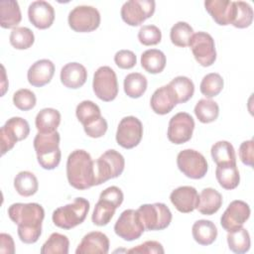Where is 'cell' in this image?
I'll list each match as a JSON object with an SVG mask.
<instances>
[{
    "label": "cell",
    "instance_id": "obj_44",
    "mask_svg": "<svg viewBox=\"0 0 254 254\" xmlns=\"http://www.w3.org/2000/svg\"><path fill=\"white\" fill-rule=\"evenodd\" d=\"M162 32L155 25H144L138 32V40L144 46H154L161 42Z\"/></svg>",
    "mask_w": 254,
    "mask_h": 254
},
{
    "label": "cell",
    "instance_id": "obj_21",
    "mask_svg": "<svg viewBox=\"0 0 254 254\" xmlns=\"http://www.w3.org/2000/svg\"><path fill=\"white\" fill-rule=\"evenodd\" d=\"M55 73V64L52 61L43 59L35 62L28 69L27 78L31 85L42 87L48 84Z\"/></svg>",
    "mask_w": 254,
    "mask_h": 254
},
{
    "label": "cell",
    "instance_id": "obj_40",
    "mask_svg": "<svg viewBox=\"0 0 254 254\" xmlns=\"http://www.w3.org/2000/svg\"><path fill=\"white\" fill-rule=\"evenodd\" d=\"M223 85L224 81L222 76L219 73L210 72L203 76L199 85V89L206 98L210 99L211 97H214L221 92Z\"/></svg>",
    "mask_w": 254,
    "mask_h": 254
},
{
    "label": "cell",
    "instance_id": "obj_13",
    "mask_svg": "<svg viewBox=\"0 0 254 254\" xmlns=\"http://www.w3.org/2000/svg\"><path fill=\"white\" fill-rule=\"evenodd\" d=\"M190 50L195 61L202 66H210L216 60V51L213 38L205 32L193 34L190 43Z\"/></svg>",
    "mask_w": 254,
    "mask_h": 254
},
{
    "label": "cell",
    "instance_id": "obj_51",
    "mask_svg": "<svg viewBox=\"0 0 254 254\" xmlns=\"http://www.w3.org/2000/svg\"><path fill=\"white\" fill-rule=\"evenodd\" d=\"M2 76H3V80H2V95L5 94V91L8 87V81L6 80V73H5V68L2 65Z\"/></svg>",
    "mask_w": 254,
    "mask_h": 254
},
{
    "label": "cell",
    "instance_id": "obj_19",
    "mask_svg": "<svg viewBox=\"0 0 254 254\" xmlns=\"http://www.w3.org/2000/svg\"><path fill=\"white\" fill-rule=\"evenodd\" d=\"M204 7L214 22L220 26L230 25L234 19V1L208 0L204 2Z\"/></svg>",
    "mask_w": 254,
    "mask_h": 254
},
{
    "label": "cell",
    "instance_id": "obj_10",
    "mask_svg": "<svg viewBox=\"0 0 254 254\" xmlns=\"http://www.w3.org/2000/svg\"><path fill=\"white\" fill-rule=\"evenodd\" d=\"M179 170L188 178L193 180L202 179L207 173V162L202 154L192 149L181 151L177 156Z\"/></svg>",
    "mask_w": 254,
    "mask_h": 254
},
{
    "label": "cell",
    "instance_id": "obj_26",
    "mask_svg": "<svg viewBox=\"0 0 254 254\" xmlns=\"http://www.w3.org/2000/svg\"><path fill=\"white\" fill-rule=\"evenodd\" d=\"M191 233L195 242L207 246L215 241L217 237V228L210 220L199 219L193 223Z\"/></svg>",
    "mask_w": 254,
    "mask_h": 254
},
{
    "label": "cell",
    "instance_id": "obj_22",
    "mask_svg": "<svg viewBox=\"0 0 254 254\" xmlns=\"http://www.w3.org/2000/svg\"><path fill=\"white\" fill-rule=\"evenodd\" d=\"M177 104V99L169 84L156 89L150 100L152 110L159 115L170 113Z\"/></svg>",
    "mask_w": 254,
    "mask_h": 254
},
{
    "label": "cell",
    "instance_id": "obj_8",
    "mask_svg": "<svg viewBox=\"0 0 254 254\" xmlns=\"http://www.w3.org/2000/svg\"><path fill=\"white\" fill-rule=\"evenodd\" d=\"M30 126L27 120L22 117H11L0 129L1 155L10 151L17 142L28 137Z\"/></svg>",
    "mask_w": 254,
    "mask_h": 254
},
{
    "label": "cell",
    "instance_id": "obj_1",
    "mask_svg": "<svg viewBox=\"0 0 254 254\" xmlns=\"http://www.w3.org/2000/svg\"><path fill=\"white\" fill-rule=\"evenodd\" d=\"M8 215L18 225V236L26 244L38 241L42 234V223L45 217L43 206L37 202H16L9 206Z\"/></svg>",
    "mask_w": 254,
    "mask_h": 254
},
{
    "label": "cell",
    "instance_id": "obj_50",
    "mask_svg": "<svg viewBox=\"0 0 254 254\" xmlns=\"http://www.w3.org/2000/svg\"><path fill=\"white\" fill-rule=\"evenodd\" d=\"M0 252L14 254L15 253V244L12 236L7 233L0 234Z\"/></svg>",
    "mask_w": 254,
    "mask_h": 254
},
{
    "label": "cell",
    "instance_id": "obj_11",
    "mask_svg": "<svg viewBox=\"0 0 254 254\" xmlns=\"http://www.w3.org/2000/svg\"><path fill=\"white\" fill-rule=\"evenodd\" d=\"M156 3L153 0H129L121 7V18L129 26H139L153 16Z\"/></svg>",
    "mask_w": 254,
    "mask_h": 254
},
{
    "label": "cell",
    "instance_id": "obj_33",
    "mask_svg": "<svg viewBox=\"0 0 254 254\" xmlns=\"http://www.w3.org/2000/svg\"><path fill=\"white\" fill-rule=\"evenodd\" d=\"M193 111L199 122L211 123L217 119L219 107L215 101L209 98H202L196 102Z\"/></svg>",
    "mask_w": 254,
    "mask_h": 254
},
{
    "label": "cell",
    "instance_id": "obj_15",
    "mask_svg": "<svg viewBox=\"0 0 254 254\" xmlns=\"http://www.w3.org/2000/svg\"><path fill=\"white\" fill-rule=\"evenodd\" d=\"M194 129V120L187 112L175 114L169 121L168 139L170 142L181 145L190 140Z\"/></svg>",
    "mask_w": 254,
    "mask_h": 254
},
{
    "label": "cell",
    "instance_id": "obj_48",
    "mask_svg": "<svg viewBox=\"0 0 254 254\" xmlns=\"http://www.w3.org/2000/svg\"><path fill=\"white\" fill-rule=\"evenodd\" d=\"M99 198H103L106 199L108 201H110L111 203H113L116 207H119L121 205V203L123 202L124 199V195L122 190L115 186H111L106 188L103 191H101Z\"/></svg>",
    "mask_w": 254,
    "mask_h": 254
},
{
    "label": "cell",
    "instance_id": "obj_18",
    "mask_svg": "<svg viewBox=\"0 0 254 254\" xmlns=\"http://www.w3.org/2000/svg\"><path fill=\"white\" fill-rule=\"evenodd\" d=\"M28 18L37 29L45 30L50 28L54 23L55 10L47 1H34L29 5Z\"/></svg>",
    "mask_w": 254,
    "mask_h": 254
},
{
    "label": "cell",
    "instance_id": "obj_3",
    "mask_svg": "<svg viewBox=\"0 0 254 254\" xmlns=\"http://www.w3.org/2000/svg\"><path fill=\"white\" fill-rule=\"evenodd\" d=\"M61 136L58 131L52 133H40L34 138V149L40 166L45 170L56 169L62 159L60 149Z\"/></svg>",
    "mask_w": 254,
    "mask_h": 254
},
{
    "label": "cell",
    "instance_id": "obj_7",
    "mask_svg": "<svg viewBox=\"0 0 254 254\" xmlns=\"http://www.w3.org/2000/svg\"><path fill=\"white\" fill-rule=\"evenodd\" d=\"M92 88L100 100L105 102L114 100L118 94V81L115 71L107 65L98 67L93 75Z\"/></svg>",
    "mask_w": 254,
    "mask_h": 254
},
{
    "label": "cell",
    "instance_id": "obj_39",
    "mask_svg": "<svg viewBox=\"0 0 254 254\" xmlns=\"http://www.w3.org/2000/svg\"><path fill=\"white\" fill-rule=\"evenodd\" d=\"M75 115L78 121L83 125L86 126L93 121L97 120L101 117V111L97 104L90 100H83L81 101L75 109Z\"/></svg>",
    "mask_w": 254,
    "mask_h": 254
},
{
    "label": "cell",
    "instance_id": "obj_34",
    "mask_svg": "<svg viewBox=\"0 0 254 254\" xmlns=\"http://www.w3.org/2000/svg\"><path fill=\"white\" fill-rule=\"evenodd\" d=\"M211 158L216 165L236 163L235 150L228 141H218L214 143L210 150Z\"/></svg>",
    "mask_w": 254,
    "mask_h": 254
},
{
    "label": "cell",
    "instance_id": "obj_36",
    "mask_svg": "<svg viewBox=\"0 0 254 254\" xmlns=\"http://www.w3.org/2000/svg\"><path fill=\"white\" fill-rule=\"evenodd\" d=\"M227 243L229 249L237 254L246 253L250 249L251 241L249 232L241 227L237 230L230 231L227 234Z\"/></svg>",
    "mask_w": 254,
    "mask_h": 254
},
{
    "label": "cell",
    "instance_id": "obj_41",
    "mask_svg": "<svg viewBox=\"0 0 254 254\" xmlns=\"http://www.w3.org/2000/svg\"><path fill=\"white\" fill-rule=\"evenodd\" d=\"M10 44L17 50H27L31 48L35 42V36L32 30L27 27H17L12 30Z\"/></svg>",
    "mask_w": 254,
    "mask_h": 254
},
{
    "label": "cell",
    "instance_id": "obj_46",
    "mask_svg": "<svg viewBox=\"0 0 254 254\" xmlns=\"http://www.w3.org/2000/svg\"><path fill=\"white\" fill-rule=\"evenodd\" d=\"M127 252L133 254H163L165 250L160 242L149 240L129 249Z\"/></svg>",
    "mask_w": 254,
    "mask_h": 254
},
{
    "label": "cell",
    "instance_id": "obj_23",
    "mask_svg": "<svg viewBox=\"0 0 254 254\" xmlns=\"http://www.w3.org/2000/svg\"><path fill=\"white\" fill-rule=\"evenodd\" d=\"M86 79V68L79 63H68L61 69V81L67 88L77 89L85 83Z\"/></svg>",
    "mask_w": 254,
    "mask_h": 254
},
{
    "label": "cell",
    "instance_id": "obj_16",
    "mask_svg": "<svg viewBox=\"0 0 254 254\" xmlns=\"http://www.w3.org/2000/svg\"><path fill=\"white\" fill-rule=\"evenodd\" d=\"M251 210L248 203L235 199L231 201L220 217V224L227 232L237 230L248 220Z\"/></svg>",
    "mask_w": 254,
    "mask_h": 254
},
{
    "label": "cell",
    "instance_id": "obj_2",
    "mask_svg": "<svg viewBox=\"0 0 254 254\" xmlns=\"http://www.w3.org/2000/svg\"><path fill=\"white\" fill-rule=\"evenodd\" d=\"M66 178L76 190H87L95 186L94 161L84 150L72 151L66 161Z\"/></svg>",
    "mask_w": 254,
    "mask_h": 254
},
{
    "label": "cell",
    "instance_id": "obj_20",
    "mask_svg": "<svg viewBox=\"0 0 254 254\" xmlns=\"http://www.w3.org/2000/svg\"><path fill=\"white\" fill-rule=\"evenodd\" d=\"M109 239L100 231H91L83 236L78 244L76 254H106L109 251Z\"/></svg>",
    "mask_w": 254,
    "mask_h": 254
},
{
    "label": "cell",
    "instance_id": "obj_28",
    "mask_svg": "<svg viewBox=\"0 0 254 254\" xmlns=\"http://www.w3.org/2000/svg\"><path fill=\"white\" fill-rule=\"evenodd\" d=\"M61 123V113L55 108L40 110L35 119L36 128L40 133H52L57 131Z\"/></svg>",
    "mask_w": 254,
    "mask_h": 254
},
{
    "label": "cell",
    "instance_id": "obj_17",
    "mask_svg": "<svg viewBox=\"0 0 254 254\" xmlns=\"http://www.w3.org/2000/svg\"><path fill=\"white\" fill-rule=\"evenodd\" d=\"M170 200L177 210L182 213H189L196 209L199 201V194L193 187L183 186L171 192Z\"/></svg>",
    "mask_w": 254,
    "mask_h": 254
},
{
    "label": "cell",
    "instance_id": "obj_5",
    "mask_svg": "<svg viewBox=\"0 0 254 254\" xmlns=\"http://www.w3.org/2000/svg\"><path fill=\"white\" fill-rule=\"evenodd\" d=\"M125 167L124 157L116 150L105 151L94 161L95 186H99L110 179L119 177Z\"/></svg>",
    "mask_w": 254,
    "mask_h": 254
},
{
    "label": "cell",
    "instance_id": "obj_29",
    "mask_svg": "<svg viewBox=\"0 0 254 254\" xmlns=\"http://www.w3.org/2000/svg\"><path fill=\"white\" fill-rule=\"evenodd\" d=\"M167 59L165 54L157 49H150L141 55V65L149 73L156 74L164 70Z\"/></svg>",
    "mask_w": 254,
    "mask_h": 254
},
{
    "label": "cell",
    "instance_id": "obj_35",
    "mask_svg": "<svg viewBox=\"0 0 254 254\" xmlns=\"http://www.w3.org/2000/svg\"><path fill=\"white\" fill-rule=\"evenodd\" d=\"M116 208L117 207L110 201L103 198H99L97 203L94 206V209L91 215V220L93 224L97 226L107 225L112 219Z\"/></svg>",
    "mask_w": 254,
    "mask_h": 254
},
{
    "label": "cell",
    "instance_id": "obj_32",
    "mask_svg": "<svg viewBox=\"0 0 254 254\" xmlns=\"http://www.w3.org/2000/svg\"><path fill=\"white\" fill-rule=\"evenodd\" d=\"M148 81L145 75L140 72H131L124 78V92L131 98L141 97L147 89Z\"/></svg>",
    "mask_w": 254,
    "mask_h": 254
},
{
    "label": "cell",
    "instance_id": "obj_24",
    "mask_svg": "<svg viewBox=\"0 0 254 254\" xmlns=\"http://www.w3.org/2000/svg\"><path fill=\"white\" fill-rule=\"evenodd\" d=\"M22 20L19 4L15 0L0 2V25L4 29H15Z\"/></svg>",
    "mask_w": 254,
    "mask_h": 254
},
{
    "label": "cell",
    "instance_id": "obj_30",
    "mask_svg": "<svg viewBox=\"0 0 254 254\" xmlns=\"http://www.w3.org/2000/svg\"><path fill=\"white\" fill-rule=\"evenodd\" d=\"M14 188L22 196L34 195L39 189V183L36 176L29 171L18 173L14 179Z\"/></svg>",
    "mask_w": 254,
    "mask_h": 254
},
{
    "label": "cell",
    "instance_id": "obj_27",
    "mask_svg": "<svg viewBox=\"0 0 254 254\" xmlns=\"http://www.w3.org/2000/svg\"><path fill=\"white\" fill-rule=\"evenodd\" d=\"M215 177L219 186L224 190H234L240 182V175L236 163L217 165Z\"/></svg>",
    "mask_w": 254,
    "mask_h": 254
},
{
    "label": "cell",
    "instance_id": "obj_37",
    "mask_svg": "<svg viewBox=\"0 0 254 254\" xmlns=\"http://www.w3.org/2000/svg\"><path fill=\"white\" fill-rule=\"evenodd\" d=\"M193 36V29L187 22H177L170 31L171 42L180 48L190 46V40Z\"/></svg>",
    "mask_w": 254,
    "mask_h": 254
},
{
    "label": "cell",
    "instance_id": "obj_45",
    "mask_svg": "<svg viewBox=\"0 0 254 254\" xmlns=\"http://www.w3.org/2000/svg\"><path fill=\"white\" fill-rule=\"evenodd\" d=\"M116 65L122 69H130L135 66L137 63L136 55L129 50H120L114 56Z\"/></svg>",
    "mask_w": 254,
    "mask_h": 254
},
{
    "label": "cell",
    "instance_id": "obj_31",
    "mask_svg": "<svg viewBox=\"0 0 254 254\" xmlns=\"http://www.w3.org/2000/svg\"><path fill=\"white\" fill-rule=\"evenodd\" d=\"M169 86L174 92L177 103H185L189 101L194 92V84L192 80L183 75L173 78L170 81Z\"/></svg>",
    "mask_w": 254,
    "mask_h": 254
},
{
    "label": "cell",
    "instance_id": "obj_49",
    "mask_svg": "<svg viewBox=\"0 0 254 254\" xmlns=\"http://www.w3.org/2000/svg\"><path fill=\"white\" fill-rule=\"evenodd\" d=\"M239 158L241 162L249 167L253 166L254 161V141L247 140L241 143L239 147Z\"/></svg>",
    "mask_w": 254,
    "mask_h": 254
},
{
    "label": "cell",
    "instance_id": "obj_42",
    "mask_svg": "<svg viewBox=\"0 0 254 254\" xmlns=\"http://www.w3.org/2000/svg\"><path fill=\"white\" fill-rule=\"evenodd\" d=\"M235 15L231 23L232 26L238 29L248 28L253 21V9L244 1H234Z\"/></svg>",
    "mask_w": 254,
    "mask_h": 254
},
{
    "label": "cell",
    "instance_id": "obj_14",
    "mask_svg": "<svg viewBox=\"0 0 254 254\" xmlns=\"http://www.w3.org/2000/svg\"><path fill=\"white\" fill-rule=\"evenodd\" d=\"M116 235L126 241H133L141 237L145 231V227L140 219L137 210H124L114 224Z\"/></svg>",
    "mask_w": 254,
    "mask_h": 254
},
{
    "label": "cell",
    "instance_id": "obj_4",
    "mask_svg": "<svg viewBox=\"0 0 254 254\" xmlns=\"http://www.w3.org/2000/svg\"><path fill=\"white\" fill-rule=\"evenodd\" d=\"M89 201L83 197H76L71 203L58 207L53 212V222L63 229H71L81 224L89 211Z\"/></svg>",
    "mask_w": 254,
    "mask_h": 254
},
{
    "label": "cell",
    "instance_id": "obj_12",
    "mask_svg": "<svg viewBox=\"0 0 254 254\" xmlns=\"http://www.w3.org/2000/svg\"><path fill=\"white\" fill-rule=\"evenodd\" d=\"M143 136L142 122L135 116H126L118 124L116 142L124 149H132L141 142Z\"/></svg>",
    "mask_w": 254,
    "mask_h": 254
},
{
    "label": "cell",
    "instance_id": "obj_6",
    "mask_svg": "<svg viewBox=\"0 0 254 254\" xmlns=\"http://www.w3.org/2000/svg\"><path fill=\"white\" fill-rule=\"evenodd\" d=\"M137 212L145 230L155 231L167 228L173 218L170 208L162 202L142 204Z\"/></svg>",
    "mask_w": 254,
    "mask_h": 254
},
{
    "label": "cell",
    "instance_id": "obj_9",
    "mask_svg": "<svg viewBox=\"0 0 254 254\" xmlns=\"http://www.w3.org/2000/svg\"><path fill=\"white\" fill-rule=\"evenodd\" d=\"M67 22L70 29L74 32L89 33L99 27L100 13L92 6H76L69 12Z\"/></svg>",
    "mask_w": 254,
    "mask_h": 254
},
{
    "label": "cell",
    "instance_id": "obj_38",
    "mask_svg": "<svg viewBox=\"0 0 254 254\" xmlns=\"http://www.w3.org/2000/svg\"><path fill=\"white\" fill-rule=\"evenodd\" d=\"M69 248L68 238L61 233L54 232L41 248V254H67Z\"/></svg>",
    "mask_w": 254,
    "mask_h": 254
},
{
    "label": "cell",
    "instance_id": "obj_47",
    "mask_svg": "<svg viewBox=\"0 0 254 254\" xmlns=\"http://www.w3.org/2000/svg\"><path fill=\"white\" fill-rule=\"evenodd\" d=\"M108 125L104 117H100L97 120L93 121L92 123L83 126L85 134L90 138H100L102 137L107 131Z\"/></svg>",
    "mask_w": 254,
    "mask_h": 254
},
{
    "label": "cell",
    "instance_id": "obj_25",
    "mask_svg": "<svg viewBox=\"0 0 254 254\" xmlns=\"http://www.w3.org/2000/svg\"><path fill=\"white\" fill-rule=\"evenodd\" d=\"M222 205V195L212 188H205L199 194V201L196 209L203 215H212Z\"/></svg>",
    "mask_w": 254,
    "mask_h": 254
},
{
    "label": "cell",
    "instance_id": "obj_43",
    "mask_svg": "<svg viewBox=\"0 0 254 254\" xmlns=\"http://www.w3.org/2000/svg\"><path fill=\"white\" fill-rule=\"evenodd\" d=\"M37 98L35 93L27 88H21L17 90L13 95L14 105L23 111H28L36 106Z\"/></svg>",
    "mask_w": 254,
    "mask_h": 254
}]
</instances>
